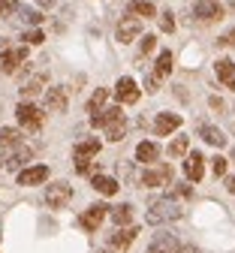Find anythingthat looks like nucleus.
Returning a JSON list of instances; mask_svg holds the SVG:
<instances>
[{
  "instance_id": "1",
  "label": "nucleus",
  "mask_w": 235,
  "mask_h": 253,
  "mask_svg": "<svg viewBox=\"0 0 235 253\" xmlns=\"http://www.w3.org/2000/svg\"><path fill=\"white\" fill-rule=\"evenodd\" d=\"M181 214H184V208H181L175 199H157V202L148 208V223H151V226H160V223H175Z\"/></svg>"
},
{
  "instance_id": "2",
  "label": "nucleus",
  "mask_w": 235,
  "mask_h": 253,
  "mask_svg": "<svg viewBox=\"0 0 235 253\" xmlns=\"http://www.w3.org/2000/svg\"><path fill=\"white\" fill-rule=\"evenodd\" d=\"M15 118H18V124L24 126V130H30V133H37L40 126H43V112L37 106H30V103H21L15 109Z\"/></svg>"
},
{
  "instance_id": "3",
  "label": "nucleus",
  "mask_w": 235,
  "mask_h": 253,
  "mask_svg": "<svg viewBox=\"0 0 235 253\" xmlns=\"http://www.w3.org/2000/svg\"><path fill=\"white\" fill-rule=\"evenodd\" d=\"M70 199H73V187H70V184L54 181V184H48V187H46V202H48L51 208H63Z\"/></svg>"
},
{
  "instance_id": "4",
  "label": "nucleus",
  "mask_w": 235,
  "mask_h": 253,
  "mask_svg": "<svg viewBox=\"0 0 235 253\" xmlns=\"http://www.w3.org/2000/svg\"><path fill=\"white\" fill-rule=\"evenodd\" d=\"M106 214H109V205L96 202V205H91V208L82 214L79 223H82V229H85V232H96V229H99V223L106 220Z\"/></svg>"
},
{
  "instance_id": "5",
  "label": "nucleus",
  "mask_w": 235,
  "mask_h": 253,
  "mask_svg": "<svg viewBox=\"0 0 235 253\" xmlns=\"http://www.w3.org/2000/svg\"><path fill=\"white\" fill-rule=\"evenodd\" d=\"M142 34V21L136 18V15H127V18H121L118 21V27H115V37H118V42H133Z\"/></svg>"
},
{
  "instance_id": "6",
  "label": "nucleus",
  "mask_w": 235,
  "mask_h": 253,
  "mask_svg": "<svg viewBox=\"0 0 235 253\" xmlns=\"http://www.w3.org/2000/svg\"><path fill=\"white\" fill-rule=\"evenodd\" d=\"M115 97H118V103H127V106H133V103L139 100V87H136V82H133L130 76L118 79V84H115Z\"/></svg>"
},
{
  "instance_id": "7",
  "label": "nucleus",
  "mask_w": 235,
  "mask_h": 253,
  "mask_svg": "<svg viewBox=\"0 0 235 253\" xmlns=\"http://www.w3.org/2000/svg\"><path fill=\"white\" fill-rule=\"evenodd\" d=\"M172 181V166H151L145 175H142V184L145 187H163V184H169Z\"/></svg>"
},
{
  "instance_id": "8",
  "label": "nucleus",
  "mask_w": 235,
  "mask_h": 253,
  "mask_svg": "<svg viewBox=\"0 0 235 253\" xmlns=\"http://www.w3.org/2000/svg\"><path fill=\"white\" fill-rule=\"evenodd\" d=\"M181 126V115H175V112H163V115H157V121H154V133L157 136H169V133H175Z\"/></svg>"
},
{
  "instance_id": "9",
  "label": "nucleus",
  "mask_w": 235,
  "mask_h": 253,
  "mask_svg": "<svg viewBox=\"0 0 235 253\" xmlns=\"http://www.w3.org/2000/svg\"><path fill=\"white\" fill-rule=\"evenodd\" d=\"M184 175H187L190 181H202V175H205V157L199 154V151L187 154V160H184Z\"/></svg>"
},
{
  "instance_id": "10",
  "label": "nucleus",
  "mask_w": 235,
  "mask_h": 253,
  "mask_svg": "<svg viewBox=\"0 0 235 253\" xmlns=\"http://www.w3.org/2000/svg\"><path fill=\"white\" fill-rule=\"evenodd\" d=\"M27 57V48H6V51H0V70L3 73H15L18 70V63Z\"/></svg>"
},
{
  "instance_id": "11",
  "label": "nucleus",
  "mask_w": 235,
  "mask_h": 253,
  "mask_svg": "<svg viewBox=\"0 0 235 253\" xmlns=\"http://www.w3.org/2000/svg\"><path fill=\"white\" fill-rule=\"evenodd\" d=\"M136 235H139V229H136V226H127V229L121 226L118 232H112V235H109V247H112V250H127L133 241H136Z\"/></svg>"
},
{
  "instance_id": "12",
  "label": "nucleus",
  "mask_w": 235,
  "mask_h": 253,
  "mask_svg": "<svg viewBox=\"0 0 235 253\" xmlns=\"http://www.w3.org/2000/svg\"><path fill=\"white\" fill-rule=\"evenodd\" d=\"M193 12L202 18V21H217V18L223 15V6L217 3V0H196Z\"/></svg>"
},
{
  "instance_id": "13",
  "label": "nucleus",
  "mask_w": 235,
  "mask_h": 253,
  "mask_svg": "<svg viewBox=\"0 0 235 253\" xmlns=\"http://www.w3.org/2000/svg\"><path fill=\"white\" fill-rule=\"evenodd\" d=\"M43 181H48V166H30V169L18 172L21 187H33V184H43Z\"/></svg>"
},
{
  "instance_id": "14",
  "label": "nucleus",
  "mask_w": 235,
  "mask_h": 253,
  "mask_svg": "<svg viewBox=\"0 0 235 253\" xmlns=\"http://www.w3.org/2000/svg\"><path fill=\"white\" fill-rule=\"evenodd\" d=\"M181 244L175 241V235H169V232H160L154 241H151V247H148V253H175Z\"/></svg>"
},
{
  "instance_id": "15",
  "label": "nucleus",
  "mask_w": 235,
  "mask_h": 253,
  "mask_svg": "<svg viewBox=\"0 0 235 253\" xmlns=\"http://www.w3.org/2000/svg\"><path fill=\"white\" fill-rule=\"evenodd\" d=\"M121 118H124L121 106H112V109H99L96 115H91V124H94V126H112V124L121 121Z\"/></svg>"
},
{
  "instance_id": "16",
  "label": "nucleus",
  "mask_w": 235,
  "mask_h": 253,
  "mask_svg": "<svg viewBox=\"0 0 235 253\" xmlns=\"http://www.w3.org/2000/svg\"><path fill=\"white\" fill-rule=\"evenodd\" d=\"M46 109L48 112H66V93H63V87H48L46 90Z\"/></svg>"
},
{
  "instance_id": "17",
  "label": "nucleus",
  "mask_w": 235,
  "mask_h": 253,
  "mask_svg": "<svg viewBox=\"0 0 235 253\" xmlns=\"http://www.w3.org/2000/svg\"><path fill=\"white\" fill-rule=\"evenodd\" d=\"M199 136H202L208 145H214V148H223L226 145L223 130H217V126H211V124H199Z\"/></svg>"
},
{
  "instance_id": "18",
  "label": "nucleus",
  "mask_w": 235,
  "mask_h": 253,
  "mask_svg": "<svg viewBox=\"0 0 235 253\" xmlns=\"http://www.w3.org/2000/svg\"><path fill=\"white\" fill-rule=\"evenodd\" d=\"M91 187L96 190V193H103V196H115V193H118V181L109 178V175H94Z\"/></svg>"
},
{
  "instance_id": "19",
  "label": "nucleus",
  "mask_w": 235,
  "mask_h": 253,
  "mask_svg": "<svg viewBox=\"0 0 235 253\" xmlns=\"http://www.w3.org/2000/svg\"><path fill=\"white\" fill-rule=\"evenodd\" d=\"M217 79H220L226 87H235V63H232L229 57L217 60Z\"/></svg>"
},
{
  "instance_id": "20",
  "label": "nucleus",
  "mask_w": 235,
  "mask_h": 253,
  "mask_svg": "<svg viewBox=\"0 0 235 253\" xmlns=\"http://www.w3.org/2000/svg\"><path fill=\"white\" fill-rule=\"evenodd\" d=\"M15 148H21L18 130H12V126H3V130H0V151H15Z\"/></svg>"
},
{
  "instance_id": "21",
  "label": "nucleus",
  "mask_w": 235,
  "mask_h": 253,
  "mask_svg": "<svg viewBox=\"0 0 235 253\" xmlns=\"http://www.w3.org/2000/svg\"><path fill=\"white\" fill-rule=\"evenodd\" d=\"M30 157H33V151L21 145V148H15V151H12V154L6 157V160H3V163H6V169H18V166H24V163L30 160Z\"/></svg>"
},
{
  "instance_id": "22",
  "label": "nucleus",
  "mask_w": 235,
  "mask_h": 253,
  "mask_svg": "<svg viewBox=\"0 0 235 253\" xmlns=\"http://www.w3.org/2000/svg\"><path fill=\"white\" fill-rule=\"evenodd\" d=\"M157 157H160V145H154V142H142L136 148V160L139 163H154Z\"/></svg>"
},
{
  "instance_id": "23",
  "label": "nucleus",
  "mask_w": 235,
  "mask_h": 253,
  "mask_svg": "<svg viewBox=\"0 0 235 253\" xmlns=\"http://www.w3.org/2000/svg\"><path fill=\"white\" fill-rule=\"evenodd\" d=\"M48 82V76L46 73H40V76H33L30 82H24V87H21V97H37V93L43 90V84Z\"/></svg>"
},
{
  "instance_id": "24",
  "label": "nucleus",
  "mask_w": 235,
  "mask_h": 253,
  "mask_svg": "<svg viewBox=\"0 0 235 253\" xmlns=\"http://www.w3.org/2000/svg\"><path fill=\"white\" fill-rule=\"evenodd\" d=\"M127 12H130V15H145V18L157 15V9H154L151 0H133V3L127 6Z\"/></svg>"
},
{
  "instance_id": "25",
  "label": "nucleus",
  "mask_w": 235,
  "mask_h": 253,
  "mask_svg": "<svg viewBox=\"0 0 235 253\" xmlns=\"http://www.w3.org/2000/svg\"><path fill=\"white\" fill-rule=\"evenodd\" d=\"M106 100H109V90H106V87H96V90H94V97L88 100V112H91V115H96L99 109L106 106Z\"/></svg>"
},
{
  "instance_id": "26",
  "label": "nucleus",
  "mask_w": 235,
  "mask_h": 253,
  "mask_svg": "<svg viewBox=\"0 0 235 253\" xmlns=\"http://www.w3.org/2000/svg\"><path fill=\"white\" fill-rule=\"evenodd\" d=\"M169 73H172V51H160L154 76H157V79H163V76H169Z\"/></svg>"
},
{
  "instance_id": "27",
  "label": "nucleus",
  "mask_w": 235,
  "mask_h": 253,
  "mask_svg": "<svg viewBox=\"0 0 235 253\" xmlns=\"http://www.w3.org/2000/svg\"><path fill=\"white\" fill-rule=\"evenodd\" d=\"M96 151H99V139H88V142L76 145V157H85V160H91Z\"/></svg>"
},
{
  "instance_id": "28",
  "label": "nucleus",
  "mask_w": 235,
  "mask_h": 253,
  "mask_svg": "<svg viewBox=\"0 0 235 253\" xmlns=\"http://www.w3.org/2000/svg\"><path fill=\"white\" fill-rule=\"evenodd\" d=\"M124 136H127V121H124V118L115 121L112 126H106V139H109V142H121Z\"/></svg>"
},
{
  "instance_id": "29",
  "label": "nucleus",
  "mask_w": 235,
  "mask_h": 253,
  "mask_svg": "<svg viewBox=\"0 0 235 253\" xmlns=\"http://www.w3.org/2000/svg\"><path fill=\"white\" fill-rule=\"evenodd\" d=\"M112 220L118 226H130V220H133V205H118L112 211Z\"/></svg>"
},
{
  "instance_id": "30",
  "label": "nucleus",
  "mask_w": 235,
  "mask_h": 253,
  "mask_svg": "<svg viewBox=\"0 0 235 253\" xmlns=\"http://www.w3.org/2000/svg\"><path fill=\"white\" fill-rule=\"evenodd\" d=\"M184 154H187V136L172 139V145H169V157H184Z\"/></svg>"
},
{
  "instance_id": "31",
  "label": "nucleus",
  "mask_w": 235,
  "mask_h": 253,
  "mask_svg": "<svg viewBox=\"0 0 235 253\" xmlns=\"http://www.w3.org/2000/svg\"><path fill=\"white\" fill-rule=\"evenodd\" d=\"M18 18L27 21V24H40V21H43V15H40L37 9H18Z\"/></svg>"
},
{
  "instance_id": "32",
  "label": "nucleus",
  "mask_w": 235,
  "mask_h": 253,
  "mask_svg": "<svg viewBox=\"0 0 235 253\" xmlns=\"http://www.w3.org/2000/svg\"><path fill=\"white\" fill-rule=\"evenodd\" d=\"M21 40H24L27 45H40V42H43L46 37H43V30H27V34H24Z\"/></svg>"
},
{
  "instance_id": "33",
  "label": "nucleus",
  "mask_w": 235,
  "mask_h": 253,
  "mask_svg": "<svg viewBox=\"0 0 235 253\" xmlns=\"http://www.w3.org/2000/svg\"><path fill=\"white\" fill-rule=\"evenodd\" d=\"M160 30H166V34H172V30H175V18H172V12H163V15H160Z\"/></svg>"
},
{
  "instance_id": "34",
  "label": "nucleus",
  "mask_w": 235,
  "mask_h": 253,
  "mask_svg": "<svg viewBox=\"0 0 235 253\" xmlns=\"http://www.w3.org/2000/svg\"><path fill=\"white\" fill-rule=\"evenodd\" d=\"M211 169H214L217 178H223V175H226V160H223V157H214V160H211Z\"/></svg>"
},
{
  "instance_id": "35",
  "label": "nucleus",
  "mask_w": 235,
  "mask_h": 253,
  "mask_svg": "<svg viewBox=\"0 0 235 253\" xmlns=\"http://www.w3.org/2000/svg\"><path fill=\"white\" fill-rule=\"evenodd\" d=\"M175 196H184V199H187V196H193V190H190L187 184H178V187H172V193H169V199H175Z\"/></svg>"
},
{
  "instance_id": "36",
  "label": "nucleus",
  "mask_w": 235,
  "mask_h": 253,
  "mask_svg": "<svg viewBox=\"0 0 235 253\" xmlns=\"http://www.w3.org/2000/svg\"><path fill=\"white\" fill-rule=\"evenodd\" d=\"M217 42H220V45H235V30H226V34H223Z\"/></svg>"
},
{
  "instance_id": "37",
  "label": "nucleus",
  "mask_w": 235,
  "mask_h": 253,
  "mask_svg": "<svg viewBox=\"0 0 235 253\" xmlns=\"http://www.w3.org/2000/svg\"><path fill=\"white\" fill-rule=\"evenodd\" d=\"M154 42H157L154 37H145V40H142V48H139V51H142V54H148V51L154 48Z\"/></svg>"
},
{
  "instance_id": "38",
  "label": "nucleus",
  "mask_w": 235,
  "mask_h": 253,
  "mask_svg": "<svg viewBox=\"0 0 235 253\" xmlns=\"http://www.w3.org/2000/svg\"><path fill=\"white\" fill-rule=\"evenodd\" d=\"M145 90H148V93L157 90V76H148V79H145Z\"/></svg>"
},
{
  "instance_id": "39",
  "label": "nucleus",
  "mask_w": 235,
  "mask_h": 253,
  "mask_svg": "<svg viewBox=\"0 0 235 253\" xmlns=\"http://www.w3.org/2000/svg\"><path fill=\"white\" fill-rule=\"evenodd\" d=\"M15 9V0H0V12H12Z\"/></svg>"
},
{
  "instance_id": "40",
  "label": "nucleus",
  "mask_w": 235,
  "mask_h": 253,
  "mask_svg": "<svg viewBox=\"0 0 235 253\" xmlns=\"http://www.w3.org/2000/svg\"><path fill=\"white\" fill-rule=\"evenodd\" d=\"M175 253H199V250H196V247H193V244H181V247H178V250H175Z\"/></svg>"
},
{
  "instance_id": "41",
  "label": "nucleus",
  "mask_w": 235,
  "mask_h": 253,
  "mask_svg": "<svg viewBox=\"0 0 235 253\" xmlns=\"http://www.w3.org/2000/svg\"><path fill=\"white\" fill-rule=\"evenodd\" d=\"M226 190H229V193H235V178H226Z\"/></svg>"
},
{
  "instance_id": "42",
  "label": "nucleus",
  "mask_w": 235,
  "mask_h": 253,
  "mask_svg": "<svg viewBox=\"0 0 235 253\" xmlns=\"http://www.w3.org/2000/svg\"><path fill=\"white\" fill-rule=\"evenodd\" d=\"M37 3H43V6H51V3H54V0H37Z\"/></svg>"
},
{
  "instance_id": "43",
  "label": "nucleus",
  "mask_w": 235,
  "mask_h": 253,
  "mask_svg": "<svg viewBox=\"0 0 235 253\" xmlns=\"http://www.w3.org/2000/svg\"><path fill=\"white\" fill-rule=\"evenodd\" d=\"M99 253H112V250H99Z\"/></svg>"
},
{
  "instance_id": "44",
  "label": "nucleus",
  "mask_w": 235,
  "mask_h": 253,
  "mask_svg": "<svg viewBox=\"0 0 235 253\" xmlns=\"http://www.w3.org/2000/svg\"><path fill=\"white\" fill-rule=\"evenodd\" d=\"M232 160H235V148H232Z\"/></svg>"
}]
</instances>
